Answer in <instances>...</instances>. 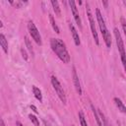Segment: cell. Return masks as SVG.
<instances>
[{
    "label": "cell",
    "mask_w": 126,
    "mask_h": 126,
    "mask_svg": "<svg viewBox=\"0 0 126 126\" xmlns=\"http://www.w3.org/2000/svg\"><path fill=\"white\" fill-rule=\"evenodd\" d=\"M1 126H5V124H4V121H3V119H1Z\"/></svg>",
    "instance_id": "obj_26"
},
{
    "label": "cell",
    "mask_w": 126,
    "mask_h": 126,
    "mask_svg": "<svg viewBox=\"0 0 126 126\" xmlns=\"http://www.w3.org/2000/svg\"><path fill=\"white\" fill-rule=\"evenodd\" d=\"M72 126H74V125H72Z\"/></svg>",
    "instance_id": "obj_27"
},
{
    "label": "cell",
    "mask_w": 126,
    "mask_h": 126,
    "mask_svg": "<svg viewBox=\"0 0 126 126\" xmlns=\"http://www.w3.org/2000/svg\"><path fill=\"white\" fill-rule=\"evenodd\" d=\"M29 118H30V120L35 125V126H39V121H38V119L34 116V115H32V114H30L29 115Z\"/></svg>",
    "instance_id": "obj_18"
},
{
    "label": "cell",
    "mask_w": 126,
    "mask_h": 126,
    "mask_svg": "<svg viewBox=\"0 0 126 126\" xmlns=\"http://www.w3.org/2000/svg\"><path fill=\"white\" fill-rule=\"evenodd\" d=\"M32 93H33L35 98H37V99L41 102V101H42V94H41L40 90H39L38 88H36L35 86H33V87H32Z\"/></svg>",
    "instance_id": "obj_12"
},
{
    "label": "cell",
    "mask_w": 126,
    "mask_h": 126,
    "mask_svg": "<svg viewBox=\"0 0 126 126\" xmlns=\"http://www.w3.org/2000/svg\"><path fill=\"white\" fill-rule=\"evenodd\" d=\"M95 14H96V20H97V23H98V27H99V30L101 32L102 37L104 39V42H105L107 47H110L111 46V35H110V32H108L106 26H105L104 20H103V18L101 16V13H100L99 9L95 10Z\"/></svg>",
    "instance_id": "obj_2"
},
{
    "label": "cell",
    "mask_w": 126,
    "mask_h": 126,
    "mask_svg": "<svg viewBox=\"0 0 126 126\" xmlns=\"http://www.w3.org/2000/svg\"><path fill=\"white\" fill-rule=\"evenodd\" d=\"M98 113H99V116L101 117V119H102V121H103V126H109V125H108V122H107V119L105 118L104 114H103L101 111H99Z\"/></svg>",
    "instance_id": "obj_21"
},
{
    "label": "cell",
    "mask_w": 126,
    "mask_h": 126,
    "mask_svg": "<svg viewBox=\"0 0 126 126\" xmlns=\"http://www.w3.org/2000/svg\"><path fill=\"white\" fill-rule=\"evenodd\" d=\"M28 30H29V32H30V34L32 35V37L34 39V41L38 44V45H41V36H40V34H39V32H38V30L36 29V27H35V25L33 24V22L32 21H30L29 23H28Z\"/></svg>",
    "instance_id": "obj_6"
},
{
    "label": "cell",
    "mask_w": 126,
    "mask_h": 126,
    "mask_svg": "<svg viewBox=\"0 0 126 126\" xmlns=\"http://www.w3.org/2000/svg\"><path fill=\"white\" fill-rule=\"evenodd\" d=\"M69 28H70V31H71V33H72V36H73V39H74L75 44L77 46H79L80 43H81V41H80V36H79V34L77 32V30L75 29V27H74L73 24H69Z\"/></svg>",
    "instance_id": "obj_9"
},
{
    "label": "cell",
    "mask_w": 126,
    "mask_h": 126,
    "mask_svg": "<svg viewBox=\"0 0 126 126\" xmlns=\"http://www.w3.org/2000/svg\"><path fill=\"white\" fill-rule=\"evenodd\" d=\"M31 108L33 110V112H35V113H37V109H36V107L34 106V105H31Z\"/></svg>",
    "instance_id": "obj_23"
},
{
    "label": "cell",
    "mask_w": 126,
    "mask_h": 126,
    "mask_svg": "<svg viewBox=\"0 0 126 126\" xmlns=\"http://www.w3.org/2000/svg\"><path fill=\"white\" fill-rule=\"evenodd\" d=\"M25 42H26V45H27V47H28L29 51L32 53V55H33V49H32V45L31 44V41H30V39H29V37H28V36H25Z\"/></svg>",
    "instance_id": "obj_17"
},
{
    "label": "cell",
    "mask_w": 126,
    "mask_h": 126,
    "mask_svg": "<svg viewBox=\"0 0 126 126\" xmlns=\"http://www.w3.org/2000/svg\"><path fill=\"white\" fill-rule=\"evenodd\" d=\"M10 4H12L15 8H20L24 4V2H22V1H10Z\"/></svg>",
    "instance_id": "obj_19"
},
{
    "label": "cell",
    "mask_w": 126,
    "mask_h": 126,
    "mask_svg": "<svg viewBox=\"0 0 126 126\" xmlns=\"http://www.w3.org/2000/svg\"><path fill=\"white\" fill-rule=\"evenodd\" d=\"M0 44L4 50L5 53H8V42H7V39L5 37V35L3 33L0 34Z\"/></svg>",
    "instance_id": "obj_11"
},
{
    "label": "cell",
    "mask_w": 126,
    "mask_h": 126,
    "mask_svg": "<svg viewBox=\"0 0 126 126\" xmlns=\"http://www.w3.org/2000/svg\"><path fill=\"white\" fill-rule=\"evenodd\" d=\"M51 84H52V86H53V88H54V90H55L57 95H58L59 98L61 99V101H62L64 104H66V94H65V92H64V90H63V87L61 86V84L59 83L58 79H57L55 76H52V77H51Z\"/></svg>",
    "instance_id": "obj_5"
},
{
    "label": "cell",
    "mask_w": 126,
    "mask_h": 126,
    "mask_svg": "<svg viewBox=\"0 0 126 126\" xmlns=\"http://www.w3.org/2000/svg\"><path fill=\"white\" fill-rule=\"evenodd\" d=\"M92 106V110H93V113H94V118H95V120H96V123H97V125L98 126H103V124L101 123V121H100V118H99V113H97V110L95 109V107L92 104L91 105Z\"/></svg>",
    "instance_id": "obj_13"
},
{
    "label": "cell",
    "mask_w": 126,
    "mask_h": 126,
    "mask_svg": "<svg viewBox=\"0 0 126 126\" xmlns=\"http://www.w3.org/2000/svg\"><path fill=\"white\" fill-rule=\"evenodd\" d=\"M51 5H52V7H53V11L55 12V14H56L57 16H60V15H61V11H60L58 2H57L56 0H52V1H51Z\"/></svg>",
    "instance_id": "obj_14"
},
{
    "label": "cell",
    "mask_w": 126,
    "mask_h": 126,
    "mask_svg": "<svg viewBox=\"0 0 126 126\" xmlns=\"http://www.w3.org/2000/svg\"><path fill=\"white\" fill-rule=\"evenodd\" d=\"M114 36H115V39H116V44H117V47H118V51L120 53V57H121V61H122V64H123V67H124V70H125V73H126V53H125V47H124V42H123V39L121 37V34L118 31V29H114Z\"/></svg>",
    "instance_id": "obj_3"
},
{
    "label": "cell",
    "mask_w": 126,
    "mask_h": 126,
    "mask_svg": "<svg viewBox=\"0 0 126 126\" xmlns=\"http://www.w3.org/2000/svg\"><path fill=\"white\" fill-rule=\"evenodd\" d=\"M79 119H80L81 126H88V123H87V120L85 118V115H84L83 111H79Z\"/></svg>",
    "instance_id": "obj_16"
},
{
    "label": "cell",
    "mask_w": 126,
    "mask_h": 126,
    "mask_svg": "<svg viewBox=\"0 0 126 126\" xmlns=\"http://www.w3.org/2000/svg\"><path fill=\"white\" fill-rule=\"evenodd\" d=\"M86 11H87V15H88V18H89L90 27H91V31H92V33H93V36H94V42H95V44H96V45H99V39H98V35H97L96 30H95L94 20V17H93V14H92L91 8H90V6H89V4H88V3H87V5H86Z\"/></svg>",
    "instance_id": "obj_4"
},
{
    "label": "cell",
    "mask_w": 126,
    "mask_h": 126,
    "mask_svg": "<svg viewBox=\"0 0 126 126\" xmlns=\"http://www.w3.org/2000/svg\"><path fill=\"white\" fill-rule=\"evenodd\" d=\"M16 126H23V124H22L20 121H17V122H16Z\"/></svg>",
    "instance_id": "obj_24"
},
{
    "label": "cell",
    "mask_w": 126,
    "mask_h": 126,
    "mask_svg": "<svg viewBox=\"0 0 126 126\" xmlns=\"http://www.w3.org/2000/svg\"><path fill=\"white\" fill-rule=\"evenodd\" d=\"M72 76H73V82H74V86H75V89L77 91V93L79 94H82V88H81V84H80V81H79V77L77 75V71H76V68L73 66L72 68Z\"/></svg>",
    "instance_id": "obj_8"
},
{
    "label": "cell",
    "mask_w": 126,
    "mask_h": 126,
    "mask_svg": "<svg viewBox=\"0 0 126 126\" xmlns=\"http://www.w3.org/2000/svg\"><path fill=\"white\" fill-rule=\"evenodd\" d=\"M120 22H121V25H122V29H123V32H124V33H125V36H126V20H125L123 17H121V19H120Z\"/></svg>",
    "instance_id": "obj_20"
},
{
    "label": "cell",
    "mask_w": 126,
    "mask_h": 126,
    "mask_svg": "<svg viewBox=\"0 0 126 126\" xmlns=\"http://www.w3.org/2000/svg\"><path fill=\"white\" fill-rule=\"evenodd\" d=\"M49 21H50V23H51V26H52L53 30H54L57 33H59V32H60L59 28L57 27V25H56V23H55V21H54V18H53V16H52L51 14H49Z\"/></svg>",
    "instance_id": "obj_15"
},
{
    "label": "cell",
    "mask_w": 126,
    "mask_h": 126,
    "mask_svg": "<svg viewBox=\"0 0 126 126\" xmlns=\"http://www.w3.org/2000/svg\"><path fill=\"white\" fill-rule=\"evenodd\" d=\"M102 4L105 6V8H107V2L106 1H102Z\"/></svg>",
    "instance_id": "obj_25"
},
{
    "label": "cell",
    "mask_w": 126,
    "mask_h": 126,
    "mask_svg": "<svg viewBox=\"0 0 126 126\" xmlns=\"http://www.w3.org/2000/svg\"><path fill=\"white\" fill-rule=\"evenodd\" d=\"M50 46L53 52L58 56V58L63 61V63L70 62V55L66 48L65 43L59 38H51L50 39Z\"/></svg>",
    "instance_id": "obj_1"
},
{
    "label": "cell",
    "mask_w": 126,
    "mask_h": 126,
    "mask_svg": "<svg viewBox=\"0 0 126 126\" xmlns=\"http://www.w3.org/2000/svg\"><path fill=\"white\" fill-rule=\"evenodd\" d=\"M21 52H22V56H23V58H24L25 60H28V55H27L26 50H25L24 48H22V49H21Z\"/></svg>",
    "instance_id": "obj_22"
},
{
    "label": "cell",
    "mask_w": 126,
    "mask_h": 126,
    "mask_svg": "<svg viewBox=\"0 0 126 126\" xmlns=\"http://www.w3.org/2000/svg\"><path fill=\"white\" fill-rule=\"evenodd\" d=\"M113 100H114V103H115V105L117 106L118 110H120L122 113L126 114V106L124 105V103L122 102V100H121L119 97H114Z\"/></svg>",
    "instance_id": "obj_10"
},
{
    "label": "cell",
    "mask_w": 126,
    "mask_h": 126,
    "mask_svg": "<svg viewBox=\"0 0 126 126\" xmlns=\"http://www.w3.org/2000/svg\"><path fill=\"white\" fill-rule=\"evenodd\" d=\"M69 4H70V7H71V10H72V14L74 16V19L77 23V25L79 26V28H82V22H81V18H80V15H79V12H78V9L76 7V3L75 1H69Z\"/></svg>",
    "instance_id": "obj_7"
}]
</instances>
